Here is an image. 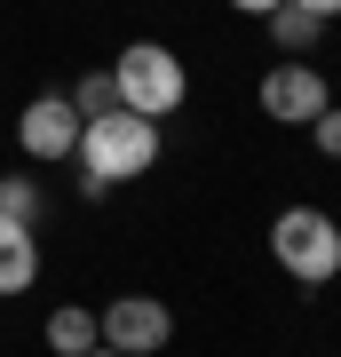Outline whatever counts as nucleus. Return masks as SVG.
I'll return each mask as SVG.
<instances>
[{"mask_svg":"<svg viewBox=\"0 0 341 357\" xmlns=\"http://www.w3.org/2000/svg\"><path fill=\"white\" fill-rule=\"evenodd\" d=\"M254 96H262V112L278 119V128H310V119H317V112L333 103L326 72H317L310 56H286V64H270V72H262V88H254Z\"/></svg>","mask_w":341,"mask_h":357,"instance_id":"5","label":"nucleus"},{"mask_svg":"<svg viewBox=\"0 0 341 357\" xmlns=\"http://www.w3.org/2000/svg\"><path fill=\"white\" fill-rule=\"evenodd\" d=\"M238 16H270V8H286V0H230Z\"/></svg>","mask_w":341,"mask_h":357,"instance_id":"14","label":"nucleus"},{"mask_svg":"<svg viewBox=\"0 0 341 357\" xmlns=\"http://www.w3.org/2000/svg\"><path fill=\"white\" fill-rule=\"evenodd\" d=\"M40 286V230L0 215V294H32Z\"/></svg>","mask_w":341,"mask_h":357,"instance_id":"7","label":"nucleus"},{"mask_svg":"<svg viewBox=\"0 0 341 357\" xmlns=\"http://www.w3.org/2000/svg\"><path fill=\"white\" fill-rule=\"evenodd\" d=\"M310 143H317V159H341V103H326L310 119Z\"/></svg>","mask_w":341,"mask_h":357,"instance_id":"12","label":"nucleus"},{"mask_svg":"<svg viewBox=\"0 0 341 357\" xmlns=\"http://www.w3.org/2000/svg\"><path fill=\"white\" fill-rule=\"evenodd\" d=\"M63 96H72V112H79V119H103V112H119V96H112V72H88V79H72Z\"/></svg>","mask_w":341,"mask_h":357,"instance_id":"10","label":"nucleus"},{"mask_svg":"<svg viewBox=\"0 0 341 357\" xmlns=\"http://www.w3.org/2000/svg\"><path fill=\"white\" fill-rule=\"evenodd\" d=\"M96 333H103V349H119V357H159L175 342V310H167L159 294H119V302L96 310Z\"/></svg>","mask_w":341,"mask_h":357,"instance_id":"4","label":"nucleus"},{"mask_svg":"<svg viewBox=\"0 0 341 357\" xmlns=\"http://www.w3.org/2000/svg\"><path fill=\"white\" fill-rule=\"evenodd\" d=\"M40 333H48V349H56V357H88V349H103V333H96V310H79V302H56Z\"/></svg>","mask_w":341,"mask_h":357,"instance_id":"8","label":"nucleus"},{"mask_svg":"<svg viewBox=\"0 0 341 357\" xmlns=\"http://www.w3.org/2000/svg\"><path fill=\"white\" fill-rule=\"evenodd\" d=\"M112 96H119V112L175 119L190 103V72H183V56L167 48V40H127V48L112 56Z\"/></svg>","mask_w":341,"mask_h":357,"instance_id":"2","label":"nucleus"},{"mask_svg":"<svg viewBox=\"0 0 341 357\" xmlns=\"http://www.w3.org/2000/svg\"><path fill=\"white\" fill-rule=\"evenodd\" d=\"M270 262L286 270L294 286H333L341 278V222L326 206H286L278 222H270Z\"/></svg>","mask_w":341,"mask_h":357,"instance_id":"3","label":"nucleus"},{"mask_svg":"<svg viewBox=\"0 0 341 357\" xmlns=\"http://www.w3.org/2000/svg\"><path fill=\"white\" fill-rule=\"evenodd\" d=\"M0 215L40 230V183H32V175H0Z\"/></svg>","mask_w":341,"mask_h":357,"instance_id":"11","label":"nucleus"},{"mask_svg":"<svg viewBox=\"0 0 341 357\" xmlns=\"http://www.w3.org/2000/svg\"><path fill=\"white\" fill-rule=\"evenodd\" d=\"M159 119H143V112H103V119H79V191L103 199V191H119V183H143L159 167Z\"/></svg>","mask_w":341,"mask_h":357,"instance_id":"1","label":"nucleus"},{"mask_svg":"<svg viewBox=\"0 0 341 357\" xmlns=\"http://www.w3.org/2000/svg\"><path fill=\"white\" fill-rule=\"evenodd\" d=\"M88 357H119V349H88Z\"/></svg>","mask_w":341,"mask_h":357,"instance_id":"15","label":"nucleus"},{"mask_svg":"<svg viewBox=\"0 0 341 357\" xmlns=\"http://www.w3.org/2000/svg\"><path fill=\"white\" fill-rule=\"evenodd\" d=\"M294 8H310L317 24H333V16H341V0H294Z\"/></svg>","mask_w":341,"mask_h":357,"instance_id":"13","label":"nucleus"},{"mask_svg":"<svg viewBox=\"0 0 341 357\" xmlns=\"http://www.w3.org/2000/svg\"><path fill=\"white\" fill-rule=\"evenodd\" d=\"M262 24H270V40H278V56H310L317 40H326V24H317L310 8H294V0H286V8H270Z\"/></svg>","mask_w":341,"mask_h":357,"instance_id":"9","label":"nucleus"},{"mask_svg":"<svg viewBox=\"0 0 341 357\" xmlns=\"http://www.w3.org/2000/svg\"><path fill=\"white\" fill-rule=\"evenodd\" d=\"M16 143H24V159H40V167L72 159V151H79V112H72V96H32L24 119H16Z\"/></svg>","mask_w":341,"mask_h":357,"instance_id":"6","label":"nucleus"}]
</instances>
